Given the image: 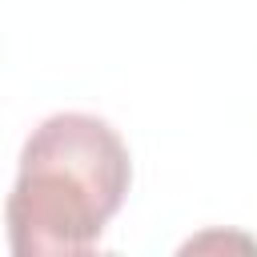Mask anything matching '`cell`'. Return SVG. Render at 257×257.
<instances>
[{
  "instance_id": "obj_1",
  "label": "cell",
  "mask_w": 257,
  "mask_h": 257,
  "mask_svg": "<svg viewBox=\"0 0 257 257\" xmlns=\"http://www.w3.org/2000/svg\"><path fill=\"white\" fill-rule=\"evenodd\" d=\"M133 181L128 145L92 112L44 116L24 149L4 205L16 257H76L96 249Z\"/></svg>"
}]
</instances>
